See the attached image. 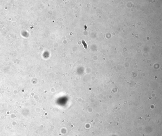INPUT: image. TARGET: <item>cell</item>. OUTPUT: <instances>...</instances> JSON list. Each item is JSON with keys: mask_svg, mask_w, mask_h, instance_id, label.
Returning a JSON list of instances; mask_svg holds the SVG:
<instances>
[{"mask_svg": "<svg viewBox=\"0 0 162 136\" xmlns=\"http://www.w3.org/2000/svg\"><path fill=\"white\" fill-rule=\"evenodd\" d=\"M82 43L83 44V45L85 47V48L86 49L87 48V45L86 43H85V42L84 40H82Z\"/></svg>", "mask_w": 162, "mask_h": 136, "instance_id": "cell-1", "label": "cell"}]
</instances>
